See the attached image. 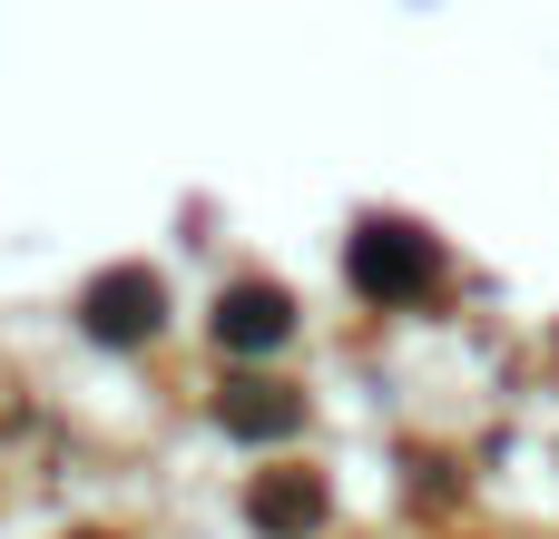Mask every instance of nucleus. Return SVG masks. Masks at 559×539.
<instances>
[{"instance_id":"nucleus-2","label":"nucleus","mask_w":559,"mask_h":539,"mask_svg":"<svg viewBox=\"0 0 559 539\" xmlns=\"http://www.w3.org/2000/svg\"><path fill=\"white\" fill-rule=\"evenodd\" d=\"M157 275L147 265H108V275H88V295H79V324L98 334V344H138V334H157Z\"/></svg>"},{"instance_id":"nucleus-5","label":"nucleus","mask_w":559,"mask_h":539,"mask_svg":"<svg viewBox=\"0 0 559 539\" xmlns=\"http://www.w3.org/2000/svg\"><path fill=\"white\" fill-rule=\"evenodd\" d=\"M305 422V403L285 393V383H236L226 393V432H246V442H275V432H295Z\"/></svg>"},{"instance_id":"nucleus-4","label":"nucleus","mask_w":559,"mask_h":539,"mask_svg":"<svg viewBox=\"0 0 559 539\" xmlns=\"http://www.w3.org/2000/svg\"><path fill=\"white\" fill-rule=\"evenodd\" d=\"M246 520L265 539H305L324 520V481H314V471H265V481L246 491Z\"/></svg>"},{"instance_id":"nucleus-1","label":"nucleus","mask_w":559,"mask_h":539,"mask_svg":"<svg viewBox=\"0 0 559 539\" xmlns=\"http://www.w3.org/2000/svg\"><path fill=\"white\" fill-rule=\"evenodd\" d=\"M432 275H442V255H432L423 226H403V216H364V226H354V285H364V295L403 304V295H423Z\"/></svg>"},{"instance_id":"nucleus-3","label":"nucleus","mask_w":559,"mask_h":539,"mask_svg":"<svg viewBox=\"0 0 559 539\" xmlns=\"http://www.w3.org/2000/svg\"><path fill=\"white\" fill-rule=\"evenodd\" d=\"M285 334H295L285 285H226V295H216V344H236V354H275Z\"/></svg>"}]
</instances>
